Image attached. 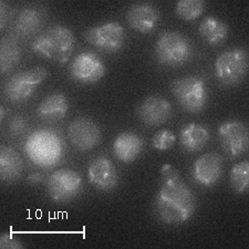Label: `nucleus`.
Instances as JSON below:
<instances>
[{
  "instance_id": "obj_1",
  "label": "nucleus",
  "mask_w": 249,
  "mask_h": 249,
  "mask_svg": "<svg viewBox=\"0 0 249 249\" xmlns=\"http://www.w3.org/2000/svg\"><path fill=\"white\" fill-rule=\"evenodd\" d=\"M160 186L155 196L154 214L160 223L178 226L186 223L197 208L196 196L171 164L160 167Z\"/></svg>"
},
{
  "instance_id": "obj_2",
  "label": "nucleus",
  "mask_w": 249,
  "mask_h": 249,
  "mask_svg": "<svg viewBox=\"0 0 249 249\" xmlns=\"http://www.w3.org/2000/svg\"><path fill=\"white\" fill-rule=\"evenodd\" d=\"M74 45L73 32L63 25H54L34 39L31 49L40 57L64 64L70 60Z\"/></svg>"
},
{
  "instance_id": "obj_3",
  "label": "nucleus",
  "mask_w": 249,
  "mask_h": 249,
  "mask_svg": "<svg viewBox=\"0 0 249 249\" xmlns=\"http://www.w3.org/2000/svg\"><path fill=\"white\" fill-rule=\"evenodd\" d=\"M193 53V45L185 35L173 30L160 32L154 47V57L160 66H184L192 59Z\"/></svg>"
},
{
  "instance_id": "obj_4",
  "label": "nucleus",
  "mask_w": 249,
  "mask_h": 249,
  "mask_svg": "<svg viewBox=\"0 0 249 249\" xmlns=\"http://www.w3.org/2000/svg\"><path fill=\"white\" fill-rule=\"evenodd\" d=\"M25 151L35 164L42 167H50L55 165L62 158L63 144L55 132L40 130L29 136Z\"/></svg>"
},
{
  "instance_id": "obj_5",
  "label": "nucleus",
  "mask_w": 249,
  "mask_h": 249,
  "mask_svg": "<svg viewBox=\"0 0 249 249\" xmlns=\"http://www.w3.org/2000/svg\"><path fill=\"white\" fill-rule=\"evenodd\" d=\"M172 93L179 106L190 113H199L206 107L208 91L204 79L187 75L174 80L171 84Z\"/></svg>"
},
{
  "instance_id": "obj_6",
  "label": "nucleus",
  "mask_w": 249,
  "mask_h": 249,
  "mask_svg": "<svg viewBox=\"0 0 249 249\" xmlns=\"http://www.w3.org/2000/svg\"><path fill=\"white\" fill-rule=\"evenodd\" d=\"M249 67L248 52L244 48H235L218 55L215 61V75L226 87H235L246 78Z\"/></svg>"
},
{
  "instance_id": "obj_7",
  "label": "nucleus",
  "mask_w": 249,
  "mask_h": 249,
  "mask_svg": "<svg viewBox=\"0 0 249 249\" xmlns=\"http://www.w3.org/2000/svg\"><path fill=\"white\" fill-rule=\"evenodd\" d=\"M48 77V70L43 67L19 72L7 80L3 86V95L11 103H23L34 95L37 87Z\"/></svg>"
},
{
  "instance_id": "obj_8",
  "label": "nucleus",
  "mask_w": 249,
  "mask_h": 249,
  "mask_svg": "<svg viewBox=\"0 0 249 249\" xmlns=\"http://www.w3.org/2000/svg\"><path fill=\"white\" fill-rule=\"evenodd\" d=\"M83 37L88 43L107 53H116L125 46L126 35L123 26L118 21L104 22L84 31Z\"/></svg>"
},
{
  "instance_id": "obj_9",
  "label": "nucleus",
  "mask_w": 249,
  "mask_h": 249,
  "mask_svg": "<svg viewBox=\"0 0 249 249\" xmlns=\"http://www.w3.org/2000/svg\"><path fill=\"white\" fill-rule=\"evenodd\" d=\"M48 195L54 203H68L82 192L81 175L71 168H62L50 175L47 184Z\"/></svg>"
},
{
  "instance_id": "obj_10",
  "label": "nucleus",
  "mask_w": 249,
  "mask_h": 249,
  "mask_svg": "<svg viewBox=\"0 0 249 249\" xmlns=\"http://www.w3.org/2000/svg\"><path fill=\"white\" fill-rule=\"evenodd\" d=\"M218 140L225 153L231 158H239L249 147V131L246 124L237 120L220 124L217 130Z\"/></svg>"
},
{
  "instance_id": "obj_11",
  "label": "nucleus",
  "mask_w": 249,
  "mask_h": 249,
  "mask_svg": "<svg viewBox=\"0 0 249 249\" xmlns=\"http://www.w3.org/2000/svg\"><path fill=\"white\" fill-rule=\"evenodd\" d=\"M70 77L79 83L93 84L99 82L107 72L102 59L93 51H83L73 59L70 66Z\"/></svg>"
},
{
  "instance_id": "obj_12",
  "label": "nucleus",
  "mask_w": 249,
  "mask_h": 249,
  "mask_svg": "<svg viewBox=\"0 0 249 249\" xmlns=\"http://www.w3.org/2000/svg\"><path fill=\"white\" fill-rule=\"evenodd\" d=\"M68 138L77 150L87 152L101 143V130L93 120L87 116L74 119L68 127Z\"/></svg>"
},
{
  "instance_id": "obj_13",
  "label": "nucleus",
  "mask_w": 249,
  "mask_h": 249,
  "mask_svg": "<svg viewBox=\"0 0 249 249\" xmlns=\"http://www.w3.org/2000/svg\"><path fill=\"white\" fill-rule=\"evenodd\" d=\"M136 113L147 127H158L172 118L173 107L166 98L160 94H153L147 96L140 104Z\"/></svg>"
},
{
  "instance_id": "obj_14",
  "label": "nucleus",
  "mask_w": 249,
  "mask_h": 249,
  "mask_svg": "<svg viewBox=\"0 0 249 249\" xmlns=\"http://www.w3.org/2000/svg\"><path fill=\"white\" fill-rule=\"evenodd\" d=\"M223 175V158L219 153L211 152L200 156L192 168V178L204 187L216 185Z\"/></svg>"
},
{
  "instance_id": "obj_15",
  "label": "nucleus",
  "mask_w": 249,
  "mask_h": 249,
  "mask_svg": "<svg viewBox=\"0 0 249 249\" xmlns=\"http://www.w3.org/2000/svg\"><path fill=\"white\" fill-rule=\"evenodd\" d=\"M88 178L96 190L110 192L118 186L119 173L110 159L99 156L92 160L88 168Z\"/></svg>"
},
{
  "instance_id": "obj_16",
  "label": "nucleus",
  "mask_w": 249,
  "mask_h": 249,
  "mask_svg": "<svg viewBox=\"0 0 249 249\" xmlns=\"http://www.w3.org/2000/svg\"><path fill=\"white\" fill-rule=\"evenodd\" d=\"M126 21L132 29L140 34H151L159 25L160 13L153 3L135 2L128 8Z\"/></svg>"
},
{
  "instance_id": "obj_17",
  "label": "nucleus",
  "mask_w": 249,
  "mask_h": 249,
  "mask_svg": "<svg viewBox=\"0 0 249 249\" xmlns=\"http://www.w3.org/2000/svg\"><path fill=\"white\" fill-rule=\"evenodd\" d=\"M144 140L134 132H123L116 136L112 150L116 159L122 163L130 164L143 152Z\"/></svg>"
},
{
  "instance_id": "obj_18",
  "label": "nucleus",
  "mask_w": 249,
  "mask_h": 249,
  "mask_svg": "<svg viewBox=\"0 0 249 249\" xmlns=\"http://www.w3.org/2000/svg\"><path fill=\"white\" fill-rule=\"evenodd\" d=\"M211 133L206 126L202 124L191 122L186 124L179 133L180 146L186 153L194 154L207 145Z\"/></svg>"
},
{
  "instance_id": "obj_19",
  "label": "nucleus",
  "mask_w": 249,
  "mask_h": 249,
  "mask_svg": "<svg viewBox=\"0 0 249 249\" xmlns=\"http://www.w3.org/2000/svg\"><path fill=\"white\" fill-rule=\"evenodd\" d=\"M43 19H45V15L42 10L39 9V7H25L15 21L14 29L16 35L22 38H29L31 36H35L41 29Z\"/></svg>"
},
{
  "instance_id": "obj_20",
  "label": "nucleus",
  "mask_w": 249,
  "mask_h": 249,
  "mask_svg": "<svg viewBox=\"0 0 249 249\" xmlns=\"http://www.w3.org/2000/svg\"><path fill=\"white\" fill-rule=\"evenodd\" d=\"M23 171L22 160L11 146L2 145L0 148V176L6 184H13L20 178Z\"/></svg>"
},
{
  "instance_id": "obj_21",
  "label": "nucleus",
  "mask_w": 249,
  "mask_h": 249,
  "mask_svg": "<svg viewBox=\"0 0 249 249\" xmlns=\"http://www.w3.org/2000/svg\"><path fill=\"white\" fill-rule=\"evenodd\" d=\"M69 110L67 96L62 93H52L46 96L37 109L38 116L43 121L57 122L67 115Z\"/></svg>"
},
{
  "instance_id": "obj_22",
  "label": "nucleus",
  "mask_w": 249,
  "mask_h": 249,
  "mask_svg": "<svg viewBox=\"0 0 249 249\" xmlns=\"http://www.w3.org/2000/svg\"><path fill=\"white\" fill-rule=\"evenodd\" d=\"M198 32L208 45L217 47L226 41L230 28L223 20L214 16H208L199 23Z\"/></svg>"
},
{
  "instance_id": "obj_23",
  "label": "nucleus",
  "mask_w": 249,
  "mask_h": 249,
  "mask_svg": "<svg viewBox=\"0 0 249 249\" xmlns=\"http://www.w3.org/2000/svg\"><path fill=\"white\" fill-rule=\"evenodd\" d=\"M21 58V49L18 45L17 39L13 36H5L0 43V69L1 73L6 74L13 71L18 66Z\"/></svg>"
},
{
  "instance_id": "obj_24",
  "label": "nucleus",
  "mask_w": 249,
  "mask_h": 249,
  "mask_svg": "<svg viewBox=\"0 0 249 249\" xmlns=\"http://www.w3.org/2000/svg\"><path fill=\"white\" fill-rule=\"evenodd\" d=\"M230 184L237 194H245L249 188V162L243 160L235 164L230 173Z\"/></svg>"
},
{
  "instance_id": "obj_25",
  "label": "nucleus",
  "mask_w": 249,
  "mask_h": 249,
  "mask_svg": "<svg viewBox=\"0 0 249 249\" xmlns=\"http://www.w3.org/2000/svg\"><path fill=\"white\" fill-rule=\"evenodd\" d=\"M205 7L204 0H179L176 2L175 13L185 21H194L203 15Z\"/></svg>"
},
{
  "instance_id": "obj_26",
  "label": "nucleus",
  "mask_w": 249,
  "mask_h": 249,
  "mask_svg": "<svg viewBox=\"0 0 249 249\" xmlns=\"http://www.w3.org/2000/svg\"><path fill=\"white\" fill-rule=\"evenodd\" d=\"M178 138L175 133L168 128H163L154 134L152 139V145L159 151H167L175 145Z\"/></svg>"
},
{
  "instance_id": "obj_27",
  "label": "nucleus",
  "mask_w": 249,
  "mask_h": 249,
  "mask_svg": "<svg viewBox=\"0 0 249 249\" xmlns=\"http://www.w3.org/2000/svg\"><path fill=\"white\" fill-rule=\"evenodd\" d=\"M28 130V122L22 115H15L8 125V133L11 136H19L26 133Z\"/></svg>"
},
{
  "instance_id": "obj_28",
  "label": "nucleus",
  "mask_w": 249,
  "mask_h": 249,
  "mask_svg": "<svg viewBox=\"0 0 249 249\" xmlns=\"http://www.w3.org/2000/svg\"><path fill=\"white\" fill-rule=\"evenodd\" d=\"M0 248L1 249H22L23 244L11 232H5L0 236Z\"/></svg>"
},
{
  "instance_id": "obj_29",
  "label": "nucleus",
  "mask_w": 249,
  "mask_h": 249,
  "mask_svg": "<svg viewBox=\"0 0 249 249\" xmlns=\"http://www.w3.org/2000/svg\"><path fill=\"white\" fill-rule=\"evenodd\" d=\"M10 16V7L6 1L0 2V27L1 29L6 27L8 20H9Z\"/></svg>"
},
{
  "instance_id": "obj_30",
  "label": "nucleus",
  "mask_w": 249,
  "mask_h": 249,
  "mask_svg": "<svg viewBox=\"0 0 249 249\" xmlns=\"http://www.w3.org/2000/svg\"><path fill=\"white\" fill-rule=\"evenodd\" d=\"M43 179H45V178H43V175L39 172H34V173H31L29 176H28V182H29L30 184H35V185L36 184L42 183Z\"/></svg>"
},
{
  "instance_id": "obj_31",
  "label": "nucleus",
  "mask_w": 249,
  "mask_h": 249,
  "mask_svg": "<svg viewBox=\"0 0 249 249\" xmlns=\"http://www.w3.org/2000/svg\"><path fill=\"white\" fill-rule=\"evenodd\" d=\"M6 116H7L6 107H0V120H1V121H3Z\"/></svg>"
}]
</instances>
